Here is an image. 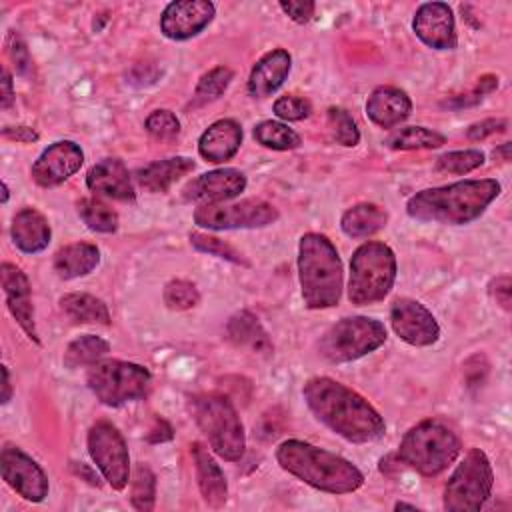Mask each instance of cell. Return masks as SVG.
I'll use <instances>...</instances> for the list:
<instances>
[{
    "mask_svg": "<svg viewBox=\"0 0 512 512\" xmlns=\"http://www.w3.org/2000/svg\"><path fill=\"white\" fill-rule=\"evenodd\" d=\"M302 396L310 412L348 442L366 444L386 434L384 418L374 406L338 380L314 376L304 384Z\"/></svg>",
    "mask_w": 512,
    "mask_h": 512,
    "instance_id": "cell-1",
    "label": "cell"
},
{
    "mask_svg": "<svg viewBox=\"0 0 512 512\" xmlns=\"http://www.w3.org/2000/svg\"><path fill=\"white\" fill-rule=\"evenodd\" d=\"M498 194L500 184L494 178L460 180L416 192L406 202V212L418 222L464 226L480 218Z\"/></svg>",
    "mask_w": 512,
    "mask_h": 512,
    "instance_id": "cell-2",
    "label": "cell"
},
{
    "mask_svg": "<svg viewBox=\"0 0 512 512\" xmlns=\"http://www.w3.org/2000/svg\"><path fill=\"white\" fill-rule=\"evenodd\" d=\"M276 460L282 470L322 492L350 494L364 484L352 462L304 440H284L276 448Z\"/></svg>",
    "mask_w": 512,
    "mask_h": 512,
    "instance_id": "cell-3",
    "label": "cell"
},
{
    "mask_svg": "<svg viewBox=\"0 0 512 512\" xmlns=\"http://www.w3.org/2000/svg\"><path fill=\"white\" fill-rule=\"evenodd\" d=\"M298 278L302 300L310 310L332 308L342 296V262L336 246L318 232L298 242Z\"/></svg>",
    "mask_w": 512,
    "mask_h": 512,
    "instance_id": "cell-4",
    "label": "cell"
},
{
    "mask_svg": "<svg viewBox=\"0 0 512 512\" xmlns=\"http://www.w3.org/2000/svg\"><path fill=\"white\" fill-rule=\"evenodd\" d=\"M462 444L440 420H422L412 426L398 446V460L422 476H438L460 454Z\"/></svg>",
    "mask_w": 512,
    "mask_h": 512,
    "instance_id": "cell-5",
    "label": "cell"
},
{
    "mask_svg": "<svg viewBox=\"0 0 512 512\" xmlns=\"http://www.w3.org/2000/svg\"><path fill=\"white\" fill-rule=\"evenodd\" d=\"M190 412L198 428L208 438L210 448L224 460L236 462L244 456L246 436L242 420L234 404L218 392L194 394L190 398Z\"/></svg>",
    "mask_w": 512,
    "mask_h": 512,
    "instance_id": "cell-6",
    "label": "cell"
},
{
    "mask_svg": "<svg viewBox=\"0 0 512 512\" xmlns=\"http://www.w3.org/2000/svg\"><path fill=\"white\" fill-rule=\"evenodd\" d=\"M396 280V256L384 242L360 244L350 260L348 300L356 306L380 302Z\"/></svg>",
    "mask_w": 512,
    "mask_h": 512,
    "instance_id": "cell-7",
    "label": "cell"
},
{
    "mask_svg": "<svg viewBox=\"0 0 512 512\" xmlns=\"http://www.w3.org/2000/svg\"><path fill=\"white\" fill-rule=\"evenodd\" d=\"M386 328L368 316L342 318L332 324L318 340V352L332 364L358 360L386 342Z\"/></svg>",
    "mask_w": 512,
    "mask_h": 512,
    "instance_id": "cell-8",
    "label": "cell"
},
{
    "mask_svg": "<svg viewBox=\"0 0 512 512\" xmlns=\"http://www.w3.org/2000/svg\"><path fill=\"white\" fill-rule=\"evenodd\" d=\"M92 394L106 406H122L148 394L152 376L148 368L124 360H100L86 376Z\"/></svg>",
    "mask_w": 512,
    "mask_h": 512,
    "instance_id": "cell-9",
    "label": "cell"
},
{
    "mask_svg": "<svg viewBox=\"0 0 512 512\" xmlns=\"http://www.w3.org/2000/svg\"><path fill=\"white\" fill-rule=\"evenodd\" d=\"M494 474L488 456L470 448L444 486V510L478 512L492 494Z\"/></svg>",
    "mask_w": 512,
    "mask_h": 512,
    "instance_id": "cell-10",
    "label": "cell"
},
{
    "mask_svg": "<svg viewBox=\"0 0 512 512\" xmlns=\"http://www.w3.org/2000/svg\"><path fill=\"white\" fill-rule=\"evenodd\" d=\"M88 454L114 490H124L128 486L130 456L124 436L114 424L100 420L88 430Z\"/></svg>",
    "mask_w": 512,
    "mask_h": 512,
    "instance_id": "cell-11",
    "label": "cell"
},
{
    "mask_svg": "<svg viewBox=\"0 0 512 512\" xmlns=\"http://www.w3.org/2000/svg\"><path fill=\"white\" fill-rule=\"evenodd\" d=\"M278 220V210L264 200L248 198L240 202L202 204L194 212V222L208 230H236V228H264Z\"/></svg>",
    "mask_w": 512,
    "mask_h": 512,
    "instance_id": "cell-12",
    "label": "cell"
},
{
    "mask_svg": "<svg viewBox=\"0 0 512 512\" xmlns=\"http://www.w3.org/2000/svg\"><path fill=\"white\" fill-rule=\"evenodd\" d=\"M4 482L28 502H42L48 496V478L44 470L18 446L6 444L0 452Z\"/></svg>",
    "mask_w": 512,
    "mask_h": 512,
    "instance_id": "cell-13",
    "label": "cell"
},
{
    "mask_svg": "<svg viewBox=\"0 0 512 512\" xmlns=\"http://www.w3.org/2000/svg\"><path fill=\"white\" fill-rule=\"evenodd\" d=\"M390 324L396 336L410 346H432L440 338V326L432 312L412 298H396L392 302Z\"/></svg>",
    "mask_w": 512,
    "mask_h": 512,
    "instance_id": "cell-14",
    "label": "cell"
},
{
    "mask_svg": "<svg viewBox=\"0 0 512 512\" xmlns=\"http://www.w3.org/2000/svg\"><path fill=\"white\" fill-rule=\"evenodd\" d=\"M84 162L82 148L72 140H60L48 146L32 164V180L42 188H52L68 180Z\"/></svg>",
    "mask_w": 512,
    "mask_h": 512,
    "instance_id": "cell-15",
    "label": "cell"
},
{
    "mask_svg": "<svg viewBox=\"0 0 512 512\" xmlns=\"http://www.w3.org/2000/svg\"><path fill=\"white\" fill-rule=\"evenodd\" d=\"M214 12L216 8L208 0L170 2L160 16V30L170 40H188L212 22Z\"/></svg>",
    "mask_w": 512,
    "mask_h": 512,
    "instance_id": "cell-16",
    "label": "cell"
},
{
    "mask_svg": "<svg viewBox=\"0 0 512 512\" xmlns=\"http://www.w3.org/2000/svg\"><path fill=\"white\" fill-rule=\"evenodd\" d=\"M246 188V176L236 168H218L200 174L198 178L190 180L182 196L188 202L196 204H220L240 196Z\"/></svg>",
    "mask_w": 512,
    "mask_h": 512,
    "instance_id": "cell-17",
    "label": "cell"
},
{
    "mask_svg": "<svg viewBox=\"0 0 512 512\" xmlns=\"http://www.w3.org/2000/svg\"><path fill=\"white\" fill-rule=\"evenodd\" d=\"M412 28L428 48L454 50L458 44L454 14L446 2L420 4L414 14Z\"/></svg>",
    "mask_w": 512,
    "mask_h": 512,
    "instance_id": "cell-18",
    "label": "cell"
},
{
    "mask_svg": "<svg viewBox=\"0 0 512 512\" xmlns=\"http://www.w3.org/2000/svg\"><path fill=\"white\" fill-rule=\"evenodd\" d=\"M0 280H2V290L6 298V306L14 320L20 324V328L26 332V336L32 342L38 340L36 332V322H34V306H32V292H30V282L26 274L10 262H2L0 266Z\"/></svg>",
    "mask_w": 512,
    "mask_h": 512,
    "instance_id": "cell-19",
    "label": "cell"
},
{
    "mask_svg": "<svg viewBox=\"0 0 512 512\" xmlns=\"http://www.w3.org/2000/svg\"><path fill=\"white\" fill-rule=\"evenodd\" d=\"M86 186L94 194H102L112 200L132 202L136 198L130 172L118 158H104L94 164L86 174Z\"/></svg>",
    "mask_w": 512,
    "mask_h": 512,
    "instance_id": "cell-20",
    "label": "cell"
},
{
    "mask_svg": "<svg viewBox=\"0 0 512 512\" xmlns=\"http://www.w3.org/2000/svg\"><path fill=\"white\" fill-rule=\"evenodd\" d=\"M412 112L408 94L396 86H378L366 100L368 118L380 128H394Z\"/></svg>",
    "mask_w": 512,
    "mask_h": 512,
    "instance_id": "cell-21",
    "label": "cell"
},
{
    "mask_svg": "<svg viewBox=\"0 0 512 512\" xmlns=\"http://www.w3.org/2000/svg\"><path fill=\"white\" fill-rule=\"evenodd\" d=\"M240 144H242L240 124L232 118H222V120H216L214 124H210L202 132V136L198 140V152L204 160L220 164V162L234 158Z\"/></svg>",
    "mask_w": 512,
    "mask_h": 512,
    "instance_id": "cell-22",
    "label": "cell"
},
{
    "mask_svg": "<svg viewBox=\"0 0 512 512\" xmlns=\"http://www.w3.org/2000/svg\"><path fill=\"white\" fill-rule=\"evenodd\" d=\"M292 58L286 50L276 48L264 54L252 68L248 78V94L252 98H266L274 94L290 74Z\"/></svg>",
    "mask_w": 512,
    "mask_h": 512,
    "instance_id": "cell-23",
    "label": "cell"
},
{
    "mask_svg": "<svg viewBox=\"0 0 512 512\" xmlns=\"http://www.w3.org/2000/svg\"><path fill=\"white\" fill-rule=\"evenodd\" d=\"M190 448L196 466L198 488L202 492L204 502L212 508H222L228 500V484L222 468L200 442H194Z\"/></svg>",
    "mask_w": 512,
    "mask_h": 512,
    "instance_id": "cell-24",
    "label": "cell"
},
{
    "mask_svg": "<svg viewBox=\"0 0 512 512\" xmlns=\"http://www.w3.org/2000/svg\"><path fill=\"white\" fill-rule=\"evenodd\" d=\"M12 242L18 250L26 254L42 252L50 244V224L36 208H22L14 214L10 226Z\"/></svg>",
    "mask_w": 512,
    "mask_h": 512,
    "instance_id": "cell-25",
    "label": "cell"
},
{
    "mask_svg": "<svg viewBox=\"0 0 512 512\" xmlns=\"http://www.w3.org/2000/svg\"><path fill=\"white\" fill-rule=\"evenodd\" d=\"M194 170V160L186 156H172L164 160L150 162L134 172V178L140 188L148 192H166L176 180Z\"/></svg>",
    "mask_w": 512,
    "mask_h": 512,
    "instance_id": "cell-26",
    "label": "cell"
},
{
    "mask_svg": "<svg viewBox=\"0 0 512 512\" xmlns=\"http://www.w3.org/2000/svg\"><path fill=\"white\" fill-rule=\"evenodd\" d=\"M226 338L238 348H248L258 354L272 352V340L268 338V332L264 330L260 320L248 310H240L230 316L226 324Z\"/></svg>",
    "mask_w": 512,
    "mask_h": 512,
    "instance_id": "cell-27",
    "label": "cell"
},
{
    "mask_svg": "<svg viewBox=\"0 0 512 512\" xmlns=\"http://www.w3.org/2000/svg\"><path fill=\"white\" fill-rule=\"evenodd\" d=\"M100 262V250L90 242H74L62 246L54 254V272L64 278H80L90 274Z\"/></svg>",
    "mask_w": 512,
    "mask_h": 512,
    "instance_id": "cell-28",
    "label": "cell"
},
{
    "mask_svg": "<svg viewBox=\"0 0 512 512\" xmlns=\"http://www.w3.org/2000/svg\"><path fill=\"white\" fill-rule=\"evenodd\" d=\"M388 222V212L372 202H362L342 214L340 228L350 238H368L380 232Z\"/></svg>",
    "mask_w": 512,
    "mask_h": 512,
    "instance_id": "cell-29",
    "label": "cell"
},
{
    "mask_svg": "<svg viewBox=\"0 0 512 512\" xmlns=\"http://www.w3.org/2000/svg\"><path fill=\"white\" fill-rule=\"evenodd\" d=\"M62 312L80 324H110V310L108 306L86 292H70L60 298Z\"/></svg>",
    "mask_w": 512,
    "mask_h": 512,
    "instance_id": "cell-30",
    "label": "cell"
},
{
    "mask_svg": "<svg viewBox=\"0 0 512 512\" xmlns=\"http://www.w3.org/2000/svg\"><path fill=\"white\" fill-rule=\"evenodd\" d=\"M110 350V344L94 334H84L72 340L64 352V366L66 368H78V366H92L100 362L102 356H106Z\"/></svg>",
    "mask_w": 512,
    "mask_h": 512,
    "instance_id": "cell-31",
    "label": "cell"
},
{
    "mask_svg": "<svg viewBox=\"0 0 512 512\" xmlns=\"http://www.w3.org/2000/svg\"><path fill=\"white\" fill-rule=\"evenodd\" d=\"M446 142L440 132H434L424 126H406L394 130L386 138V146L392 150H422V148H438Z\"/></svg>",
    "mask_w": 512,
    "mask_h": 512,
    "instance_id": "cell-32",
    "label": "cell"
},
{
    "mask_svg": "<svg viewBox=\"0 0 512 512\" xmlns=\"http://www.w3.org/2000/svg\"><path fill=\"white\" fill-rule=\"evenodd\" d=\"M232 78H234V72L228 66H216V68L208 70L206 74H202V78L196 84L194 96H192V108L204 106V104L220 98L226 92V88L230 86Z\"/></svg>",
    "mask_w": 512,
    "mask_h": 512,
    "instance_id": "cell-33",
    "label": "cell"
},
{
    "mask_svg": "<svg viewBox=\"0 0 512 512\" xmlns=\"http://www.w3.org/2000/svg\"><path fill=\"white\" fill-rule=\"evenodd\" d=\"M254 140L272 150H294L300 146V136L282 122L264 120L254 126Z\"/></svg>",
    "mask_w": 512,
    "mask_h": 512,
    "instance_id": "cell-34",
    "label": "cell"
},
{
    "mask_svg": "<svg viewBox=\"0 0 512 512\" xmlns=\"http://www.w3.org/2000/svg\"><path fill=\"white\" fill-rule=\"evenodd\" d=\"M78 216L94 232L112 234V232L118 230V214L100 200H94V198L80 200L78 202Z\"/></svg>",
    "mask_w": 512,
    "mask_h": 512,
    "instance_id": "cell-35",
    "label": "cell"
},
{
    "mask_svg": "<svg viewBox=\"0 0 512 512\" xmlns=\"http://www.w3.org/2000/svg\"><path fill=\"white\" fill-rule=\"evenodd\" d=\"M130 500H132V506H134L136 510L148 512V510L154 508V500H156V476H154V472H152L148 466H144V464H138V466L134 468Z\"/></svg>",
    "mask_w": 512,
    "mask_h": 512,
    "instance_id": "cell-36",
    "label": "cell"
},
{
    "mask_svg": "<svg viewBox=\"0 0 512 512\" xmlns=\"http://www.w3.org/2000/svg\"><path fill=\"white\" fill-rule=\"evenodd\" d=\"M484 164V152L476 148L446 152L436 160V170L446 174H466Z\"/></svg>",
    "mask_w": 512,
    "mask_h": 512,
    "instance_id": "cell-37",
    "label": "cell"
},
{
    "mask_svg": "<svg viewBox=\"0 0 512 512\" xmlns=\"http://www.w3.org/2000/svg\"><path fill=\"white\" fill-rule=\"evenodd\" d=\"M328 124L332 130V136L342 146H356L360 142V130L354 122V118L344 108H328Z\"/></svg>",
    "mask_w": 512,
    "mask_h": 512,
    "instance_id": "cell-38",
    "label": "cell"
},
{
    "mask_svg": "<svg viewBox=\"0 0 512 512\" xmlns=\"http://www.w3.org/2000/svg\"><path fill=\"white\" fill-rule=\"evenodd\" d=\"M190 244L198 250V252H204V254H210V256H216V258H222V260H228V262H234V264H248L240 252H236L230 244H226L224 240L216 238V236H208V234H202V232H192L190 234Z\"/></svg>",
    "mask_w": 512,
    "mask_h": 512,
    "instance_id": "cell-39",
    "label": "cell"
},
{
    "mask_svg": "<svg viewBox=\"0 0 512 512\" xmlns=\"http://www.w3.org/2000/svg\"><path fill=\"white\" fill-rule=\"evenodd\" d=\"M200 302L198 288L188 280H170L164 288V304L170 310H188Z\"/></svg>",
    "mask_w": 512,
    "mask_h": 512,
    "instance_id": "cell-40",
    "label": "cell"
},
{
    "mask_svg": "<svg viewBox=\"0 0 512 512\" xmlns=\"http://www.w3.org/2000/svg\"><path fill=\"white\" fill-rule=\"evenodd\" d=\"M150 136L156 140H174L180 134V120L170 110H154L144 122Z\"/></svg>",
    "mask_w": 512,
    "mask_h": 512,
    "instance_id": "cell-41",
    "label": "cell"
},
{
    "mask_svg": "<svg viewBox=\"0 0 512 512\" xmlns=\"http://www.w3.org/2000/svg\"><path fill=\"white\" fill-rule=\"evenodd\" d=\"M274 114L282 120L298 122V120H304L312 114V104H310V100H306L302 96L286 94V96H280L274 102Z\"/></svg>",
    "mask_w": 512,
    "mask_h": 512,
    "instance_id": "cell-42",
    "label": "cell"
},
{
    "mask_svg": "<svg viewBox=\"0 0 512 512\" xmlns=\"http://www.w3.org/2000/svg\"><path fill=\"white\" fill-rule=\"evenodd\" d=\"M498 86V78L494 74H486L482 78H478V84L468 92V94H462V96H456L454 100H446L444 106L448 108H462V106H474L478 104L486 94H490L492 90H496Z\"/></svg>",
    "mask_w": 512,
    "mask_h": 512,
    "instance_id": "cell-43",
    "label": "cell"
},
{
    "mask_svg": "<svg viewBox=\"0 0 512 512\" xmlns=\"http://www.w3.org/2000/svg\"><path fill=\"white\" fill-rule=\"evenodd\" d=\"M8 54H10L18 74H28L30 72L32 60H30L28 48H26L24 40L16 32H10V36H8Z\"/></svg>",
    "mask_w": 512,
    "mask_h": 512,
    "instance_id": "cell-44",
    "label": "cell"
},
{
    "mask_svg": "<svg viewBox=\"0 0 512 512\" xmlns=\"http://www.w3.org/2000/svg\"><path fill=\"white\" fill-rule=\"evenodd\" d=\"M280 8L296 24H306L314 16L316 4L312 0H282Z\"/></svg>",
    "mask_w": 512,
    "mask_h": 512,
    "instance_id": "cell-45",
    "label": "cell"
},
{
    "mask_svg": "<svg viewBox=\"0 0 512 512\" xmlns=\"http://www.w3.org/2000/svg\"><path fill=\"white\" fill-rule=\"evenodd\" d=\"M506 126H508V120H506V118H486V120H482V122H474V124L468 128L466 136H468L470 140H484V138L490 136V134L504 132Z\"/></svg>",
    "mask_w": 512,
    "mask_h": 512,
    "instance_id": "cell-46",
    "label": "cell"
},
{
    "mask_svg": "<svg viewBox=\"0 0 512 512\" xmlns=\"http://www.w3.org/2000/svg\"><path fill=\"white\" fill-rule=\"evenodd\" d=\"M490 294L494 296V300L504 308L510 310L512 306V282L510 276H498L490 282Z\"/></svg>",
    "mask_w": 512,
    "mask_h": 512,
    "instance_id": "cell-47",
    "label": "cell"
},
{
    "mask_svg": "<svg viewBox=\"0 0 512 512\" xmlns=\"http://www.w3.org/2000/svg\"><path fill=\"white\" fill-rule=\"evenodd\" d=\"M2 136L8 140L22 142V144L38 140V132L30 126H6V128H2Z\"/></svg>",
    "mask_w": 512,
    "mask_h": 512,
    "instance_id": "cell-48",
    "label": "cell"
},
{
    "mask_svg": "<svg viewBox=\"0 0 512 512\" xmlns=\"http://www.w3.org/2000/svg\"><path fill=\"white\" fill-rule=\"evenodd\" d=\"M12 100H14L12 76H10L8 68L4 66V68H2V80H0V104H2V108H4V110H6V108H10Z\"/></svg>",
    "mask_w": 512,
    "mask_h": 512,
    "instance_id": "cell-49",
    "label": "cell"
},
{
    "mask_svg": "<svg viewBox=\"0 0 512 512\" xmlns=\"http://www.w3.org/2000/svg\"><path fill=\"white\" fill-rule=\"evenodd\" d=\"M172 436L174 434H172L170 424L162 418H156V424L148 434V442H166V440H172Z\"/></svg>",
    "mask_w": 512,
    "mask_h": 512,
    "instance_id": "cell-50",
    "label": "cell"
},
{
    "mask_svg": "<svg viewBox=\"0 0 512 512\" xmlns=\"http://www.w3.org/2000/svg\"><path fill=\"white\" fill-rule=\"evenodd\" d=\"M12 398V384H10V372L8 366H2V404L10 402Z\"/></svg>",
    "mask_w": 512,
    "mask_h": 512,
    "instance_id": "cell-51",
    "label": "cell"
},
{
    "mask_svg": "<svg viewBox=\"0 0 512 512\" xmlns=\"http://www.w3.org/2000/svg\"><path fill=\"white\" fill-rule=\"evenodd\" d=\"M494 158H498L502 162H508L510 160V142H504L500 148H496Z\"/></svg>",
    "mask_w": 512,
    "mask_h": 512,
    "instance_id": "cell-52",
    "label": "cell"
},
{
    "mask_svg": "<svg viewBox=\"0 0 512 512\" xmlns=\"http://www.w3.org/2000/svg\"><path fill=\"white\" fill-rule=\"evenodd\" d=\"M394 510H416L414 504H406V502H396Z\"/></svg>",
    "mask_w": 512,
    "mask_h": 512,
    "instance_id": "cell-53",
    "label": "cell"
},
{
    "mask_svg": "<svg viewBox=\"0 0 512 512\" xmlns=\"http://www.w3.org/2000/svg\"><path fill=\"white\" fill-rule=\"evenodd\" d=\"M8 184L6 182H2V204H6L8 202Z\"/></svg>",
    "mask_w": 512,
    "mask_h": 512,
    "instance_id": "cell-54",
    "label": "cell"
}]
</instances>
